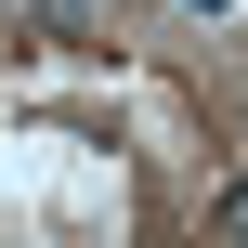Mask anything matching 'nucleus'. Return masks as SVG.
<instances>
[{"mask_svg": "<svg viewBox=\"0 0 248 248\" xmlns=\"http://www.w3.org/2000/svg\"><path fill=\"white\" fill-rule=\"evenodd\" d=\"M26 13H39V26H52V39H78V52H92V39H105V0H26Z\"/></svg>", "mask_w": 248, "mask_h": 248, "instance_id": "nucleus-1", "label": "nucleus"}]
</instances>
